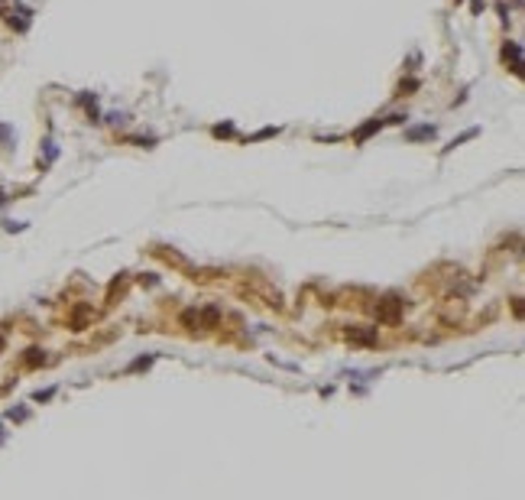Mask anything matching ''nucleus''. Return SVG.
<instances>
[{"instance_id": "nucleus-1", "label": "nucleus", "mask_w": 525, "mask_h": 500, "mask_svg": "<svg viewBox=\"0 0 525 500\" xmlns=\"http://www.w3.org/2000/svg\"><path fill=\"white\" fill-rule=\"evenodd\" d=\"M409 137H412V140H422V137H434V127H418V130H412Z\"/></svg>"}]
</instances>
